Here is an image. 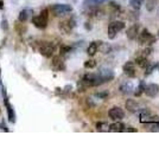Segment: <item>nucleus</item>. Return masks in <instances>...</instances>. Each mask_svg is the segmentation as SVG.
I'll return each instance as SVG.
<instances>
[{
  "instance_id": "nucleus-1",
  "label": "nucleus",
  "mask_w": 159,
  "mask_h": 142,
  "mask_svg": "<svg viewBox=\"0 0 159 142\" xmlns=\"http://www.w3.org/2000/svg\"><path fill=\"white\" fill-rule=\"evenodd\" d=\"M81 83L85 86H96V85L102 84L103 81H102V78L100 77L99 73H87V75L83 76Z\"/></svg>"
},
{
  "instance_id": "nucleus-2",
  "label": "nucleus",
  "mask_w": 159,
  "mask_h": 142,
  "mask_svg": "<svg viewBox=\"0 0 159 142\" xmlns=\"http://www.w3.org/2000/svg\"><path fill=\"white\" fill-rule=\"evenodd\" d=\"M32 23L38 29H45L48 25V10H43L39 15L32 18Z\"/></svg>"
},
{
  "instance_id": "nucleus-3",
  "label": "nucleus",
  "mask_w": 159,
  "mask_h": 142,
  "mask_svg": "<svg viewBox=\"0 0 159 142\" xmlns=\"http://www.w3.org/2000/svg\"><path fill=\"white\" fill-rule=\"evenodd\" d=\"M125 29V23L123 22H112L108 25V37L110 39H114L116 33H119L120 31H123Z\"/></svg>"
},
{
  "instance_id": "nucleus-4",
  "label": "nucleus",
  "mask_w": 159,
  "mask_h": 142,
  "mask_svg": "<svg viewBox=\"0 0 159 142\" xmlns=\"http://www.w3.org/2000/svg\"><path fill=\"white\" fill-rule=\"evenodd\" d=\"M51 11L56 15H64V14L73 11V7L68 4H57V5H54L51 7Z\"/></svg>"
},
{
  "instance_id": "nucleus-5",
  "label": "nucleus",
  "mask_w": 159,
  "mask_h": 142,
  "mask_svg": "<svg viewBox=\"0 0 159 142\" xmlns=\"http://www.w3.org/2000/svg\"><path fill=\"white\" fill-rule=\"evenodd\" d=\"M138 40H139V44H152L154 42V37L148 32V30L144 29L139 35H138Z\"/></svg>"
},
{
  "instance_id": "nucleus-6",
  "label": "nucleus",
  "mask_w": 159,
  "mask_h": 142,
  "mask_svg": "<svg viewBox=\"0 0 159 142\" xmlns=\"http://www.w3.org/2000/svg\"><path fill=\"white\" fill-rule=\"evenodd\" d=\"M108 115L109 117L113 120V121H121L123 117H125V113L121 108L119 106H113L108 111Z\"/></svg>"
},
{
  "instance_id": "nucleus-7",
  "label": "nucleus",
  "mask_w": 159,
  "mask_h": 142,
  "mask_svg": "<svg viewBox=\"0 0 159 142\" xmlns=\"http://www.w3.org/2000/svg\"><path fill=\"white\" fill-rule=\"evenodd\" d=\"M144 93L150 96V97H156L159 93V86L154 83H151V84H147L144 86Z\"/></svg>"
},
{
  "instance_id": "nucleus-8",
  "label": "nucleus",
  "mask_w": 159,
  "mask_h": 142,
  "mask_svg": "<svg viewBox=\"0 0 159 142\" xmlns=\"http://www.w3.org/2000/svg\"><path fill=\"white\" fill-rule=\"evenodd\" d=\"M123 73L128 77H134L137 73V69H135V63L134 62H127L123 68Z\"/></svg>"
},
{
  "instance_id": "nucleus-9",
  "label": "nucleus",
  "mask_w": 159,
  "mask_h": 142,
  "mask_svg": "<svg viewBox=\"0 0 159 142\" xmlns=\"http://www.w3.org/2000/svg\"><path fill=\"white\" fill-rule=\"evenodd\" d=\"M138 35H139V25H138V24L132 25V26L127 30V32H126V36H127V38H128L130 40H134L135 38L138 37Z\"/></svg>"
},
{
  "instance_id": "nucleus-10",
  "label": "nucleus",
  "mask_w": 159,
  "mask_h": 142,
  "mask_svg": "<svg viewBox=\"0 0 159 142\" xmlns=\"http://www.w3.org/2000/svg\"><path fill=\"white\" fill-rule=\"evenodd\" d=\"M74 25H75V24H74L73 20H65V22H62V23H60V30H61L63 33L68 35V33L71 32Z\"/></svg>"
},
{
  "instance_id": "nucleus-11",
  "label": "nucleus",
  "mask_w": 159,
  "mask_h": 142,
  "mask_svg": "<svg viewBox=\"0 0 159 142\" xmlns=\"http://www.w3.org/2000/svg\"><path fill=\"white\" fill-rule=\"evenodd\" d=\"M39 51H40V53L44 56V57H51L52 56V53H54V46L51 45V44H43L40 49H39Z\"/></svg>"
},
{
  "instance_id": "nucleus-12",
  "label": "nucleus",
  "mask_w": 159,
  "mask_h": 142,
  "mask_svg": "<svg viewBox=\"0 0 159 142\" xmlns=\"http://www.w3.org/2000/svg\"><path fill=\"white\" fill-rule=\"evenodd\" d=\"M126 109L130 111V113H138L140 110V106L137 103V101L134 100H127L126 101Z\"/></svg>"
},
{
  "instance_id": "nucleus-13",
  "label": "nucleus",
  "mask_w": 159,
  "mask_h": 142,
  "mask_svg": "<svg viewBox=\"0 0 159 142\" xmlns=\"http://www.w3.org/2000/svg\"><path fill=\"white\" fill-rule=\"evenodd\" d=\"M99 75H100V77L102 78L103 83L109 82V81H112V79L114 78V73H113L112 70H102L99 72Z\"/></svg>"
},
{
  "instance_id": "nucleus-14",
  "label": "nucleus",
  "mask_w": 159,
  "mask_h": 142,
  "mask_svg": "<svg viewBox=\"0 0 159 142\" xmlns=\"http://www.w3.org/2000/svg\"><path fill=\"white\" fill-rule=\"evenodd\" d=\"M125 128H126L125 124L121 123L120 121H116V122H114V123L109 124V130L110 131H114V133H120V131H123Z\"/></svg>"
},
{
  "instance_id": "nucleus-15",
  "label": "nucleus",
  "mask_w": 159,
  "mask_h": 142,
  "mask_svg": "<svg viewBox=\"0 0 159 142\" xmlns=\"http://www.w3.org/2000/svg\"><path fill=\"white\" fill-rule=\"evenodd\" d=\"M98 50H100V52L107 55V53H110L112 52V45L109 43H103V42H99V46Z\"/></svg>"
},
{
  "instance_id": "nucleus-16",
  "label": "nucleus",
  "mask_w": 159,
  "mask_h": 142,
  "mask_svg": "<svg viewBox=\"0 0 159 142\" xmlns=\"http://www.w3.org/2000/svg\"><path fill=\"white\" fill-rule=\"evenodd\" d=\"M98 46H99V42H93L92 44H89V46L87 49V53L89 56H95V53L98 52Z\"/></svg>"
},
{
  "instance_id": "nucleus-17",
  "label": "nucleus",
  "mask_w": 159,
  "mask_h": 142,
  "mask_svg": "<svg viewBox=\"0 0 159 142\" xmlns=\"http://www.w3.org/2000/svg\"><path fill=\"white\" fill-rule=\"evenodd\" d=\"M135 64L139 65L140 68H147L148 66V62H147L146 57H144V56H140L135 59Z\"/></svg>"
},
{
  "instance_id": "nucleus-18",
  "label": "nucleus",
  "mask_w": 159,
  "mask_h": 142,
  "mask_svg": "<svg viewBox=\"0 0 159 142\" xmlns=\"http://www.w3.org/2000/svg\"><path fill=\"white\" fill-rule=\"evenodd\" d=\"M5 103H6V106H7L9 118H10V121H11V122H14V121H16V115H14V111H13L12 106L9 104V102H7V98H6V97H5Z\"/></svg>"
},
{
  "instance_id": "nucleus-19",
  "label": "nucleus",
  "mask_w": 159,
  "mask_h": 142,
  "mask_svg": "<svg viewBox=\"0 0 159 142\" xmlns=\"http://www.w3.org/2000/svg\"><path fill=\"white\" fill-rule=\"evenodd\" d=\"M52 65H54V68L56 70H63L64 69V64H63V62H62V59L60 57H56V58L54 59Z\"/></svg>"
},
{
  "instance_id": "nucleus-20",
  "label": "nucleus",
  "mask_w": 159,
  "mask_h": 142,
  "mask_svg": "<svg viewBox=\"0 0 159 142\" xmlns=\"http://www.w3.org/2000/svg\"><path fill=\"white\" fill-rule=\"evenodd\" d=\"M30 14H31V11H30V10H26V8H25V10H23V11L19 13V20L24 23V22H26V20L29 19Z\"/></svg>"
},
{
  "instance_id": "nucleus-21",
  "label": "nucleus",
  "mask_w": 159,
  "mask_h": 142,
  "mask_svg": "<svg viewBox=\"0 0 159 142\" xmlns=\"http://www.w3.org/2000/svg\"><path fill=\"white\" fill-rule=\"evenodd\" d=\"M120 90H121L123 94H130L131 90H133V86H132L131 83H125L120 86Z\"/></svg>"
},
{
  "instance_id": "nucleus-22",
  "label": "nucleus",
  "mask_w": 159,
  "mask_h": 142,
  "mask_svg": "<svg viewBox=\"0 0 159 142\" xmlns=\"http://www.w3.org/2000/svg\"><path fill=\"white\" fill-rule=\"evenodd\" d=\"M157 1L158 0H146V10L147 11H153L156 8V5H157Z\"/></svg>"
},
{
  "instance_id": "nucleus-23",
  "label": "nucleus",
  "mask_w": 159,
  "mask_h": 142,
  "mask_svg": "<svg viewBox=\"0 0 159 142\" xmlns=\"http://www.w3.org/2000/svg\"><path fill=\"white\" fill-rule=\"evenodd\" d=\"M143 2H144V0H130L131 6H132L133 8H135V10H139V8L141 7Z\"/></svg>"
},
{
  "instance_id": "nucleus-24",
  "label": "nucleus",
  "mask_w": 159,
  "mask_h": 142,
  "mask_svg": "<svg viewBox=\"0 0 159 142\" xmlns=\"http://www.w3.org/2000/svg\"><path fill=\"white\" fill-rule=\"evenodd\" d=\"M95 66H96V62L94 59H89V60L85 62V68L86 69H94Z\"/></svg>"
},
{
  "instance_id": "nucleus-25",
  "label": "nucleus",
  "mask_w": 159,
  "mask_h": 142,
  "mask_svg": "<svg viewBox=\"0 0 159 142\" xmlns=\"http://www.w3.org/2000/svg\"><path fill=\"white\" fill-rule=\"evenodd\" d=\"M96 127H98V130H101V131H107V130H109V126H108L107 123L99 122L98 124H96Z\"/></svg>"
},
{
  "instance_id": "nucleus-26",
  "label": "nucleus",
  "mask_w": 159,
  "mask_h": 142,
  "mask_svg": "<svg viewBox=\"0 0 159 142\" xmlns=\"http://www.w3.org/2000/svg\"><path fill=\"white\" fill-rule=\"evenodd\" d=\"M60 51H61V53H68V52H70L71 51V47L70 46H67V45H62L61 49H60Z\"/></svg>"
},
{
  "instance_id": "nucleus-27",
  "label": "nucleus",
  "mask_w": 159,
  "mask_h": 142,
  "mask_svg": "<svg viewBox=\"0 0 159 142\" xmlns=\"http://www.w3.org/2000/svg\"><path fill=\"white\" fill-rule=\"evenodd\" d=\"M6 24H7L6 20H4V22H2V29H4V30H6V29H7V25H6Z\"/></svg>"
},
{
  "instance_id": "nucleus-28",
  "label": "nucleus",
  "mask_w": 159,
  "mask_h": 142,
  "mask_svg": "<svg viewBox=\"0 0 159 142\" xmlns=\"http://www.w3.org/2000/svg\"><path fill=\"white\" fill-rule=\"evenodd\" d=\"M4 7V2L2 1H0V8H2Z\"/></svg>"
},
{
  "instance_id": "nucleus-29",
  "label": "nucleus",
  "mask_w": 159,
  "mask_h": 142,
  "mask_svg": "<svg viewBox=\"0 0 159 142\" xmlns=\"http://www.w3.org/2000/svg\"><path fill=\"white\" fill-rule=\"evenodd\" d=\"M158 37H159V31H158Z\"/></svg>"
}]
</instances>
